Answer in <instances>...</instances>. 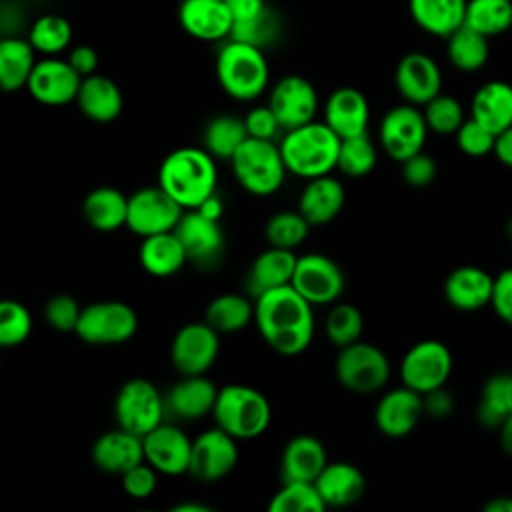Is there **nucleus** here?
<instances>
[{
  "label": "nucleus",
  "mask_w": 512,
  "mask_h": 512,
  "mask_svg": "<svg viewBox=\"0 0 512 512\" xmlns=\"http://www.w3.org/2000/svg\"><path fill=\"white\" fill-rule=\"evenodd\" d=\"M254 324L262 340L282 356L302 354L314 338L312 304L290 284L254 298Z\"/></svg>",
  "instance_id": "obj_1"
},
{
  "label": "nucleus",
  "mask_w": 512,
  "mask_h": 512,
  "mask_svg": "<svg viewBox=\"0 0 512 512\" xmlns=\"http://www.w3.org/2000/svg\"><path fill=\"white\" fill-rule=\"evenodd\" d=\"M216 184V162L204 148H176L162 160L158 170V186L184 210L198 208L216 192Z\"/></svg>",
  "instance_id": "obj_2"
},
{
  "label": "nucleus",
  "mask_w": 512,
  "mask_h": 512,
  "mask_svg": "<svg viewBox=\"0 0 512 512\" xmlns=\"http://www.w3.org/2000/svg\"><path fill=\"white\" fill-rule=\"evenodd\" d=\"M278 146L286 170L310 180L330 174L336 168L340 138L326 122L312 120L304 126L286 130Z\"/></svg>",
  "instance_id": "obj_3"
},
{
  "label": "nucleus",
  "mask_w": 512,
  "mask_h": 512,
  "mask_svg": "<svg viewBox=\"0 0 512 512\" xmlns=\"http://www.w3.org/2000/svg\"><path fill=\"white\" fill-rule=\"evenodd\" d=\"M216 78L230 98L240 102L256 100L264 94L270 80L264 50L226 38L216 54Z\"/></svg>",
  "instance_id": "obj_4"
},
{
  "label": "nucleus",
  "mask_w": 512,
  "mask_h": 512,
  "mask_svg": "<svg viewBox=\"0 0 512 512\" xmlns=\"http://www.w3.org/2000/svg\"><path fill=\"white\" fill-rule=\"evenodd\" d=\"M218 428L236 440H252L262 436L272 420L268 398L246 384H228L218 388L212 408Z\"/></svg>",
  "instance_id": "obj_5"
},
{
  "label": "nucleus",
  "mask_w": 512,
  "mask_h": 512,
  "mask_svg": "<svg viewBox=\"0 0 512 512\" xmlns=\"http://www.w3.org/2000/svg\"><path fill=\"white\" fill-rule=\"evenodd\" d=\"M238 184L254 196H272L286 178V164L274 140L246 138L230 158Z\"/></svg>",
  "instance_id": "obj_6"
},
{
  "label": "nucleus",
  "mask_w": 512,
  "mask_h": 512,
  "mask_svg": "<svg viewBox=\"0 0 512 512\" xmlns=\"http://www.w3.org/2000/svg\"><path fill=\"white\" fill-rule=\"evenodd\" d=\"M334 372L346 390L356 394H372L382 390L388 382L390 360L378 346L358 340L340 348L334 362Z\"/></svg>",
  "instance_id": "obj_7"
},
{
  "label": "nucleus",
  "mask_w": 512,
  "mask_h": 512,
  "mask_svg": "<svg viewBox=\"0 0 512 512\" xmlns=\"http://www.w3.org/2000/svg\"><path fill=\"white\" fill-rule=\"evenodd\" d=\"M138 330V314L120 300L92 302L82 308L74 334L94 346H112L128 342Z\"/></svg>",
  "instance_id": "obj_8"
},
{
  "label": "nucleus",
  "mask_w": 512,
  "mask_h": 512,
  "mask_svg": "<svg viewBox=\"0 0 512 512\" xmlns=\"http://www.w3.org/2000/svg\"><path fill=\"white\" fill-rule=\"evenodd\" d=\"M166 406L160 390L146 378L126 380L114 398L116 424L136 436L148 434L164 422Z\"/></svg>",
  "instance_id": "obj_9"
},
{
  "label": "nucleus",
  "mask_w": 512,
  "mask_h": 512,
  "mask_svg": "<svg viewBox=\"0 0 512 512\" xmlns=\"http://www.w3.org/2000/svg\"><path fill=\"white\" fill-rule=\"evenodd\" d=\"M174 234L178 236L186 260L192 266L204 272H212L222 264L226 238L220 228V220L206 218L198 210H184L174 228Z\"/></svg>",
  "instance_id": "obj_10"
},
{
  "label": "nucleus",
  "mask_w": 512,
  "mask_h": 512,
  "mask_svg": "<svg viewBox=\"0 0 512 512\" xmlns=\"http://www.w3.org/2000/svg\"><path fill=\"white\" fill-rule=\"evenodd\" d=\"M452 352L440 340H420L408 348L400 364L402 384L426 394L446 386L452 374Z\"/></svg>",
  "instance_id": "obj_11"
},
{
  "label": "nucleus",
  "mask_w": 512,
  "mask_h": 512,
  "mask_svg": "<svg viewBox=\"0 0 512 512\" xmlns=\"http://www.w3.org/2000/svg\"><path fill=\"white\" fill-rule=\"evenodd\" d=\"M182 214L184 208L158 184L146 186L128 196L126 228L140 238L172 232Z\"/></svg>",
  "instance_id": "obj_12"
},
{
  "label": "nucleus",
  "mask_w": 512,
  "mask_h": 512,
  "mask_svg": "<svg viewBox=\"0 0 512 512\" xmlns=\"http://www.w3.org/2000/svg\"><path fill=\"white\" fill-rule=\"evenodd\" d=\"M290 286L312 306L336 302L346 286L342 268L326 254L310 252L296 258Z\"/></svg>",
  "instance_id": "obj_13"
},
{
  "label": "nucleus",
  "mask_w": 512,
  "mask_h": 512,
  "mask_svg": "<svg viewBox=\"0 0 512 512\" xmlns=\"http://www.w3.org/2000/svg\"><path fill=\"white\" fill-rule=\"evenodd\" d=\"M220 352V334L208 322L184 324L172 338L170 360L180 376L206 374Z\"/></svg>",
  "instance_id": "obj_14"
},
{
  "label": "nucleus",
  "mask_w": 512,
  "mask_h": 512,
  "mask_svg": "<svg viewBox=\"0 0 512 512\" xmlns=\"http://www.w3.org/2000/svg\"><path fill=\"white\" fill-rule=\"evenodd\" d=\"M428 126L422 110L414 104H398L390 108L380 122V144L384 152L396 160L404 162L416 152L424 150Z\"/></svg>",
  "instance_id": "obj_15"
},
{
  "label": "nucleus",
  "mask_w": 512,
  "mask_h": 512,
  "mask_svg": "<svg viewBox=\"0 0 512 512\" xmlns=\"http://www.w3.org/2000/svg\"><path fill=\"white\" fill-rule=\"evenodd\" d=\"M236 438L222 428H210L192 440L188 474L200 482H218L238 464Z\"/></svg>",
  "instance_id": "obj_16"
},
{
  "label": "nucleus",
  "mask_w": 512,
  "mask_h": 512,
  "mask_svg": "<svg viewBox=\"0 0 512 512\" xmlns=\"http://www.w3.org/2000/svg\"><path fill=\"white\" fill-rule=\"evenodd\" d=\"M268 106L286 132L314 120L318 112V94L310 80L298 74H288L272 86Z\"/></svg>",
  "instance_id": "obj_17"
},
{
  "label": "nucleus",
  "mask_w": 512,
  "mask_h": 512,
  "mask_svg": "<svg viewBox=\"0 0 512 512\" xmlns=\"http://www.w3.org/2000/svg\"><path fill=\"white\" fill-rule=\"evenodd\" d=\"M80 82L82 76L70 66L68 60L44 56L36 60L26 90L44 106H66L76 100Z\"/></svg>",
  "instance_id": "obj_18"
},
{
  "label": "nucleus",
  "mask_w": 512,
  "mask_h": 512,
  "mask_svg": "<svg viewBox=\"0 0 512 512\" xmlns=\"http://www.w3.org/2000/svg\"><path fill=\"white\" fill-rule=\"evenodd\" d=\"M144 460L160 474L180 476L188 472L192 440L176 426L160 422L142 436Z\"/></svg>",
  "instance_id": "obj_19"
},
{
  "label": "nucleus",
  "mask_w": 512,
  "mask_h": 512,
  "mask_svg": "<svg viewBox=\"0 0 512 512\" xmlns=\"http://www.w3.org/2000/svg\"><path fill=\"white\" fill-rule=\"evenodd\" d=\"M394 84L408 104L424 106L440 94L442 72L432 56L424 52H408L396 64Z\"/></svg>",
  "instance_id": "obj_20"
},
{
  "label": "nucleus",
  "mask_w": 512,
  "mask_h": 512,
  "mask_svg": "<svg viewBox=\"0 0 512 512\" xmlns=\"http://www.w3.org/2000/svg\"><path fill=\"white\" fill-rule=\"evenodd\" d=\"M422 416V394L404 384L388 390L374 408V424L378 432L388 438L408 436L418 426Z\"/></svg>",
  "instance_id": "obj_21"
},
{
  "label": "nucleus",
  "mask_w": 512,
  "mask_h": 512,
  "mask_svg": "<svg viewBox=\"0 0 512 512\" xmlns=\"http://www.w3.org/2000/svg\"><path fill=\"white\" fill-rule=\"evenodd\" d=\"M218 396L216 384L206 374L182 376L166 394V416L170 414L182 422H194L206 414H212Z\"/></svg>",
  "instance_id": "obj_22"
},
{
  "label": "nucleus",
  "mask_w": 512,
  "mask_h": 512,
  "mask_svg": "<svg viewBox=\"0 0 512 512\" xmlns=\"http://www.w3.org/2000/svg\"><path fill=\"white\" fill-rule=\"evenodd\" d=\"M178 24L196 40L218 42L230 36L234 18L224 0H182Z\"/></svg>",
  "instance_id": "obj_23"
},
{
  "label": "nucleus",
  "mask_w": 512,
  "mask_h": 512,
  "mask_svg": "<svg viewBox=\"0 0 512 512\" xmlns=\"http://www.w3.org/2000/svg\"><path fill=\"white\" fill-rule=\"evenodd\" d=\"M324 122L340 140L366 134L370 122V104L358 88H336L324 104Z\"/></svg>",
  "instance_id": "obj_24"
},
{
  "label": "nucleus",
  "mask_w": 512,
  "mask_h": 512,
  "mask_svg": "<svg viewBox=\"0 0 512 512\" xmlns=\"http://www.w3.org/2000/svg\"><path fill=\"white\" fill-rule=\"evenodd\" d=\"M446 302L460 312H476L490 306L494 276L478 266H458L444 280Z\"/></svg>",
  "instance_id": "obj_25"
},
{
  "label": "nucleus",
  "mask_w": 512,
  "mask_h": 512,
  "mask_svg": "<svg viewBox=\"0 0 512 512\" xmlns=\"http://www.w3.org/2000/svg\"><path fill=\"white\" fill-rule=\"evenodd\" d=\"M90 456L98 470L122 476L132 466L144 462L142 436H136L118 426L116 430L104 432L96 438Z\"/></svg>",
  "instance_id": "obj_26"
},
{
  "label": "nucleus",
  "mask_w": 512,
  "mask_h": 512,
  "mask_svg": "<svg viewBox=\"0 0 512 512\" xmlns=\"http://www.w3.org/2000/svg\"><path fill=\"white\" fill-rule=\"evenodd\" d=\"M296 254L294 250H284L276 246H268L260 252L244 278L246 294L254 300L264 292H270L280 286H288L292 282V274L296 268Z\"/></svg>",
  "instance_id": "obj_27"
},
{
  "label": "nucleus",
  "mask_w": 512,
  "mask_h": 512,
  "mask_svg": "<svg viewBox=\"0 0 512 512\" xmlns=\"http://www.w3.org/2000/svg\"><path fill=\"white\" fill-rule=\"evenodd\" d=\"M346 192L340 180L330 174L310 178L298 198V212L310 226H324L332 222L344 208Z\"/></svg>",
  "instance_id": "obj_28"
},
{
  "label": "nucleus",
  "mask_w": 512,
  "mask_h": 512,
  "mask_svg": "<svg viewBox=\"0 0 512 512\" xmlns=\"http://www.w3.org/2000/svg\"><path fill=\"white\" fill-rule=\"evenodd\" d=\"M328 464L324 444L310 434L294 436L280 456L282 482H314Z\"/></svg>",
  "instance_id": "obj_29"
},
{
  "label": "nucleus",
  "mask_w": 512,
  "mask_h": 512,
  "mask_svg": "<svg viewBox=\"0 0 512 512\" xmlns=\"http://www.w3.org/2000/svg\"><path fill=\"white\" fill-rule=\"evenodd\" d=\"M314 486L326 508H344L356 504L366 492V476L350 462H328L314 480Z\"/></svg>",
  "instance_id": "obj_30"
},
{
  "label": "nucleus",
  "mask_w": 512,
  "mask_h": 512,
  "mask_svg": "<svg viewBox=\"0 0 512 512\" xmlns=\"http://www.w3.org/2000/svg\"><path fill=\"white\" fill-rule=\"evenodd\" d=\"M74 102L88 120L100 124L116 120L124 108V96L120 86L112 78L102 74H90L82 78Z\"/></svg>",
  "instance_id": "obj_31"
},
{
  "label": "nucleus",
  "mask_w": 512,
  "mask_h": 512,
  "mask_svg": "<svg viewBox=\"0 0 512 512\" xmlns=\"http://www.w3.org/2000/svg\"><path fill=\"white\" fill-rule=\"evenodd\" d=\"M470 118L480 122L492 134L512 126V86L502 80L482 84L470 102Z\"/></svg>",
  "instance_id": "obj_32"
},
{
  "label": "nucleus",
  "mask_w": 512,
  "mask_h": 512,
  "mask_svg": "<svg viewBox=\"0 0 512 512\" xmlns=\"http://www.w3.org/2000/svg\"><path fill=\"white\" fill-rule=\"evenodd\" d=\"M466 4L468 0H408V10L418 28L448 38L464 24Z\"/></svg>",
  "instance_id": "obj_33"
},
{
  "label": "nucleus",
  "mask_w": 512,
  "mask_h": 512,
  "mask_svg": "<svg viewBox=\"0 0 512 512\" xmlns=\"http://www.w3.org/2000/svg\"><path fill=\"white\" fill-rule=\"evenodd\" d=\"M82 214L90 228L98 232H114L126 226L128 196H124L118 188L98 186L86 194Z\"/></svg>",
  "instance_id": "obj_34"
},
{
  "label": "nucleus",
  "mask_w": 512,
  "mask_h": 512,
  "mask_svg": "<svg viewBox=\"0 0 512 512\" xmlns=\"http://www.w3.org/2000/svg\"><path fill=\"white\" fill-rule=\"evenodd\" d=\"M36 64V50L24 36L0 38V90L18 92L26 88L32 68Z\"/></svg>",
  "instance_id": "obj_35"
},
{
  "label": "nucleus",
  "mask_w": 512,
  "mask_h": 512,
  "mask_svg": "<svg viewBox=\"0 0 512 512\" xmlns=\"http://www.w3.org/2000/svg\"><path fill=\"white\" fill-rule=\"evenodd\" d=\"M138 258L142 268L156 278L174 276L188 262L174 230L142 238Z\"/></svg>",
  "instance_id": "obj_36"
},
{
  "label": "nucleus",
  "mask_w": 512,
  "mask_h": 512,
  "mask_svg": "<svg viewBox=\"0 0 512 512\" xmlns=\"http://www.w3.org/2000/svg\"><path fill=\"white\" fill-rule=\"evenodd\" d=\"M512 414V374L498 372L486 378L480 390L476 420L490 430H498Z\"/></svg>",
  "instance_id": "obj_37"
},
{
  "label": "nucleus",
  "mask_w": 512,
  "mask_h": 512,
  "mask_svg": "<svg viewBox=\"0 0 512 512\" xmlns=\"http://www.w3.org/2000/svg\"><path fill=\"white\" fill-rule=\"evenodd\" d=\"M204 322H208L218 334L238 332L254 322V300L248 294H220L206 306Z\"/></svg>",
  "instance_id": "obj_38"
},
{
  "label": "nucleus",
  "mask_w": 512,
  "mask_h": 512,
  "mask_svg": "<svg viewBox=\"0 0 512 512\" xmlns=\"http://www.w3.org/2000/svg\"><path fill=\"white\" fill-rule=\"evenodd\" d=\"M446 54L454 68L462 72H476L488 62V38L468 24H462L446 38Z\"/></svg>",
  "instance_id": "obj_39"
},
{
  "label": "nucleus",
  "mask_w": 512,
  "mask_h": 512,
  "mask_svg": "<svg viewBox=\"0 0 512 512\" xmlns=\"http://www.w3.org/2000/svg\"><path fill=\"white\" fill-rule=\"evenodd\" d=\"M248 138L244 118L220 114L208 120L202 132L204 150L216 160H230Z\"/></svg>",
  "instance_id": "obj_40"
},
{
  "label": "nucleus",
  "mask_w": 512,
  "mask_h": 512,
  "mask_svg": "<svg viewBox=\"0 0 512 512\" xmlns=\"http://www.w3.org/2000/svg\"><path fill=\"white\" fill-rule=\"evenodd\" d=\"M26 38L36 54L56 56L72 44V24L60 14H42L30 24Z\"/></svg>",
  "instance_id": "obj_41"
},
{
  "label": "nucleus",
  "mask_w": 512,
  "mask_h": 512,
  "mask_svg": "<svg viewBox=\"0 0 512 512\" xmlns=\"http://www.w3.org/2000/svg\"><path fill=\"white\" fill-rule=\"evenodd\" d=\"M464 24L486 38L498 36L512 26V0H468Z\"/></svg>",
  "instance_id": "obj_42"
},
{
  "label": "nucleus",
  "mask_w": 512,
  "mask_h": 512,
  "mask_svg": "<svg viewBox=\"0 0 512 512\" xmlns=\"http://www.w3.org/2000/svg\"><path fill=\"white\" fill-rule=\"evenodd\" d=\"M280 28H282L280 16L270 6H266L260 14L248 20L234 22L228 38L264 50L280 38Z\"/></svg>",
  "instance_id": "obj_43"
},
{
  "label": "nucleus",
  "mask_w": 512,
  "mask_h": 512,
  "mask_svg": "<svg viewBox=\"0 0 512 512\" xmlns=\"http://www.w3.org/2000/svg\"><path fill=\"white\" fill-rule=\"evenodd\" d=\"M376 160H378L376 146L372 144L368 132L340 140L336 168L342 174L350 178H362L374 170Z\"/></svg>",
  "instance_id": "obj_44"
},
{
  "label": "nucleus",
  "mask_w": 512,
  "mask_h": 512,
  "mask_svg": "<svg viewBox=\"0 0 512 512\" xmlns=\"http://www.w3.org/2000/svg\"><path fill=\"white\" fill-rule=\"evenodd\" d=\"M310 228L312 226L298 210H284V212L272 214L266 220L264 236H266L268 246L294 250L306 240Z\"/></svg>",
  "instance_id": "obj_45"
},
{
  "label": "nucleus",
  "mask_w": 512,
  "mask_h": 512,
  "mask_svg": "<svg viewBox=\"0 0 512 512\" xmlns=\"http://www.w3.org/2000/svg\"><path fill=\"white\" fill-rule=\"evenodd\" d=\"M270 512H322L326 510L314 482H282L268 504Z\"/></svg>",
  "instance_id": "obj_46"
},
{
  "label": "nucleus",
  "mask_w": 512,
  "mask_h": 512,
  "mask_svg": "<svg viewBox=\"0 0 512 512\" xmlns=\"http://www.w3.org/2000/svg\"><path fill=\"white\" fill-rule=\"evenodd\" d=\"M324 330H326L328 340L334 346H338V348L348 346L362 338L364 316L354 304L338 302L330 308L326 322H324Z\"/></svg>",
  "instance_id": "obj_47"
},
{
  "label": "nucleus",
  "mask_w": 512,
  "mask_h": 512,
  "mask_svg": "<svg viewBox=\"0 0 512 512\" xmlns=\"http://www.w3.org/2000/svg\"><path fill=\"white\" fill-rule=\"evenodd\" d=\"M32 332L30 310L12 298L0 300V348H14L26 342Z\"/></svg>",
  "instance_id": "obj_48"
},
{
  "label": "nucleus",
  "mask_w": 512,
  "mask_h": 512,
  "mask_svg": "<svg viewBox=\"0 0 512 512\" xmlns=\"http://www.w3.org/2000/svg\"><path fill=\"white\" fill-rule=\"evenodd\" d=\"M422 114H424L428 130L442 134V136L456 134V130L466 120L462 104L454 96L442 94V92L424 104Z\"/></svg>",
  "instance_id": "obj_49"
},
{
  "label": "nucleus",
  "mask_w": 512,
  "mask_h": 512,
  "mask_svg": "<svg viewBox=\"0 0 512 512\" xmlns=\"http://www.w3.org/2000/svg\"><path fill=\"white\" fill-rule=\"evenodd\" d=\"M454 136H456L458 150L468 156L478 158V156H486L494 150L496 134H492L488 128H484L474 118H466Z\"/></svg>",
  "instance_id": "obj_50"
},
{
  "label": "nucleus",
  "mask_w": 512,
  "mask_h": 512,
  "mask_svg": "<svg viewBox=\"0 0 512 512\" xmlns=\"http://www.w3.org/2000/svg\"><path fill=\"white\" fill-rule=\"evenodd\" d=\"M82 308L70 294H54L44 306L46 324L58 332H74Z\"/></svg>",
  "instance_id": "obj_51"
},
{
  "label": "nucleus",
  "mask_w": 512,
  "mask_h": 512,
  "mask_svg": "<svg viewBox=\"0 0 512 512\" xmlns=\"http://www.w3.org/2000/svg\"><path fill=\"white\" fill-rule=\"evenodd\" d=\"M120 478H122L124 492L136 500H144L152 496L158 484V472L146 460L126 470Z\"/></svg>",
  "instance_id": "obj_52"
},
{
  "label": "nucleus",
  "mask_w": 512,
  "mask_h": 512,
  "mask_svg": "<svg viewBox=\"0 0 512 512\" xmlns=\"http://www.w3.org/2000/svg\"><path fill=\"white\" fill-rule=\"evenodd\" d=\"M244 126L250 138H260V140H274L280 136L282 126L270 106H254L246 116H244Z\"/></svg>",
  "instance_id": "obj_53"
},
{
  "label": "nucleus",
  "mask_w": 512,
  "mask_h": 512,
  "mask_svg": "<svg viewBox=\"0 0 512 512\" xmlns=\"http://www.w3.org/2000/svg\"><path fill=\"white\" fill-rule=\"evenodd\" d=\"M402 164V178L408 186H414V188H424L428 184L434 182L436 178V162L430 154H426L424 150L416 152L414 156L406 158Z\"/></svg>",
  "instance_id": "obj_54"
},
{
  "label": "nucleus",
  "mask_w": 512,
  "mask_h": 512,
  "mask_svg": "<svg viewBox=\"0 0 512 512\" xmlns=\"http://www.w3.org/2000/svg\"><path fill=\"white\" fill-rule=\"evenodd\" d=\"M490 306L504 324L512 326V268H506L494 276Z\"/></svg>",
  "instance_id": "obj_55"
},
{
  "label": "nucleus",
  "mask_w": 512,
  "mask_h": 512,
  "mask_svg": "<svg viewBox=\"0 0 512 512\" xmlns=\"http://www.w3.org/2000/svg\"><path fill=\"white\" fill-rule=\"evenodd\" d=\"M422 402H424V414L436 420H444L454 412V396L444 386L422 394Z\"/></svg>",
  "instance_id": "obj_56"
},
{
  "label": "nucleus",
  "mask_w": 512,
  "mask_h": 512,
  "mask_svg": "<svg viewBox=\"0 0 512 512\" xmlns=\"http://www.w3.org/2000/svg\"><path fill=\"white\" fill-rule=\"evenodd\" d=\"M68 62H70V66L82 76V78H86V76H90V74H96V70H98V52L92 48V46H88V44H78V46H74L70 52H68V58H66Z\"/></svg>",
  "instance_id": "obj_57"
},
{
  "label": "nucleus",
  "mask_w": 512,
  "mask_h": 512,
  "mask_svg": "<svg viewBox=\"0 0 512 512\" xmlns=\"http://www.w3.org/2000/svg\"><path fill=\"white\" fill-rule=\"evenodd\" d=\"M224 4L230 10L234 22L248 20V18L260 14L268 6L266 0H224Z\"/></svg>",
  "instance_id": "obj_58"
},
{
  "label": "nucleus",
  "mask_w": 512,
  "mask_h": 512,
  "mask_svg": "<svg viewBox=\"0 0 512 512\" xmlns=\"http://www.w3.org/2000/svg\"><path fill=\"white\" fill-rule=\"evenodd\" d=\"M492 152H494V156L498 158L500 164L512 168V126H508L506 130L496 134Z\"/></svg>",
  "instance_id": "obj_59"
},
{
  "label": "nucleus",
  "mask_w": 512,
  "mask_h": 512,
  "mask_svg": "<svg viewBox=\"0 0 512 512\" xmlns=\"http://www.w3.org/2000/svg\"><path fill=\"white\" fill-rule=\"evenodd\" d=\"M192 210H198V212L204 214L206 218L220 220V218H222V212H224V204H222V198L214 192V194H210L198 208H192Z\"/></svg>",
  "instance_id": "obj_60"
},
{
  "label": "nucleus",
  "mask_w": 512,
  "mask_h": 512,
  "mask_svg": "<svg viewBox=\"0 0 512 512\" xmlns=\"http://www.w3.org/2000/svg\"><path fill=\"white\" fill-rule=\"evenodd\" d=\"M500 432V444H502V450L512 456V414L502 422V426L498 428Z\"/></svg>",
  "instance_id": "obj_61"
},
{
  "label": "nucleus",
  "mask_w": 512,
  "mask_h": 512,
  "mask_svg": "<svg viewBox=\"0 0 512 512\" xmlns=\"http://www.w3.org/2000/svg\"><path fill=\"white\" fill-rule=\"evenodd\" d=\"M484 512H512V498L510 496H498L484 504Z\"/></svg>",
  "instance_id": "obj_62"
},
{
  "label": "nucleus",
  "mask_w": 512,
  "mask_h": 512,
  "mask_svg": "<svg viewBox=\"0 0 512 512\" xmlns=\"http://www.w3.org/2000/svg\"><path fill=\"white\" fill-rule=\"evenodd\" d=\"M172 512H210L212 508L202 504V502H180L170 508Z\"/></svg>",
  "instance_id": "obj_63"
},
{
  "label": "nucleus",
  "mask_w": 512,
  "mask_h": 512,
  "mask_svg": "<svg viewBox=\"0 0 512 512\" xmlns=\"http://www.w3.org/2000/svg\"><path fill=\"white\" fill-rule=\"evenodd\" d=\"M506 236L512 240V218L506 222Z\"/></svg>",
  "instance_id": "obj_64"
}]
</instances>
